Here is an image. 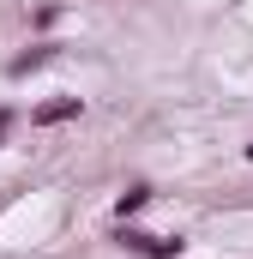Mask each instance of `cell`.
Instances as JSON below:
<instances>
[{
  "mask_svg": "<svg viewBox=\"0 0 253 259\" xmlns=\"http://www.w3.org/2000/svg\"><path fill=\"white\" fill-rule=\"evenodd\" d=\"M109 241H115L121 253H133V259H181L187 253L181 235H151V229H139V223H115Z\"/></svg>",
  "mask_w": 253,
  "mask_h": 259,
  "instance_id": "obj_1",
  "label": "cell"
},
{
  "mask_svg": "<svg viewBox=\"0 0 253 259\" xmlns=\"http://www.w3.org/2000/svg\"><path fill=\"white\" fill-rule=\"evenodd\" d=\"M85 115V97H43L36 109H30V127H66V121H78Z\"/></svg>",
  "mask_w": 253,
  "mask_h": 259,
  "instance_id": "obj_2",
  "label": "cell"
},
{
  "mask_svg": "<svg viewBox=\"0 0 253 259\" xmlns=\"http://www.w3.org/2000/svg\"><path fill=\"white\" fill-rule=\"evenodd\" d=\"M55 55H61V42H30L24 55H12V61H6V78H30V72H43Z\"/></svg>",
  "mask_w": 253,
  "mask_h": 259,
  "instance_id": "obj_3",
  "label": "cell"
},
{
  "mask_svg": "<svg viewBox=\"0 0 253 259\" xmlns=\"http://www.w3.org/2000/svg\"><path fill=\"white\" fill-rule=\"evenodd\" d=\"M145 205H151V181H133V187H121V199H115V223H133Z\"/></svg>",
  "mask_w": 253,
  "mask_h": 259,
  "instance_id": "obj_4",
  "label": "cell"
},
{
  "mask_svg": "<svg viewBox=\"0 0 253 259\" xmlns=\"http://www.w3.org/2000/svg\"><path fill=\"white\" fill-rule=\"evenodd\" d=\"M55 18H61V6H55V0H43V6H36V12H30V24H36V30H49V24H55Z\"/></svg>",
  "mask_w": 253,
  "mask_h": 259,
  "instance_id": "obj_5",
  "label": "cell"
},
{
  "mask_svg": "<svg viewBox=\"0 0 253 259\" xmlns=\"http://www.w3.org/2000/svg\"><path fill=\"white\" fill-rule=\"evenodd\" d=\"M12 127H18V109H6V103H0V151H6V139H12Z\"/></svg>",
  "mask_w": 253,
  "mask_h": 259,
  "instance_id": "obj_6",
  "label": "cell"
},
{
  "mask_svg": "<svg viewBox=\"0 0 253 259\" xmlns=\"http://www.w3.org/2000/svg\"><path fill=\"white\" fill-rule=\"evenodd\" d=\"M247 163H253V145H247Z\"/></svg>",
  "mask_w": 253,
  "mask_h": 259,
  "instance_id": "obj_7",
  "label": "cell"
}]
</instances>
